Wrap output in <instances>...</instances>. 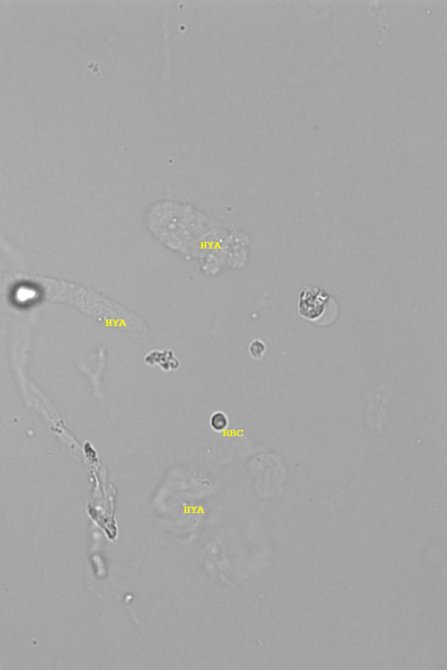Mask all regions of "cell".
I'll list each match as a JSON object with an SVG mask.
<instances>
[{
	"label": "cell",
	"mask_w": 447,
	"mask_h": 670,
	"mask_svg": "<svg viewBox=\"0 0 447 670\" xmlns=\"http://www.w3.org/2000/svg\"><path fill=\"white\" fill-rule=\"evenodd\" d=\"M330 295L318 287H306L300 293V316L311 321L323 316Z\"/></svg>",
	"instance_id": "cell-1"
},
{
	"label": "cell",
	"mask_w": 447,
	"mask_h": 670,
	"mask_svg": "<svg viewBox=\"0 0 447 670\" xmlns=\"http://www.w3.org/2000/svg\"><path fill=\"white\" fill-rule=\"evenodd\" d=\"M228 418L222 412H216L213 414L211 418V426L212 429H214L217 432H222L224 429L228 427Z\"/></svg>",
	"instance_id": "cell-2"
},
{
	"label": "cell",
	"mask_w": 447,
	"mask_h": 670,
	"mask_svg": "<svg viewBox=\"0 0 447 670\" xmlns=\"http://www.w3.org/2000/svg\"><path fill=\"white\" fill-rule=\"evenodd\" d=\"M266 345L260 340L253 341L250 344L249 352L251 357L255 359H260L266 352Z\"/></svg>",
	"instance_id": "cell-3"
}]
</instances>
